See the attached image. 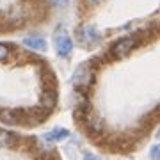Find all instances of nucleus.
<instances>
[{"label": "nucleus", "instance_id": "6", "mask_svg": "<svg viewBox=\"0 0 160 160\" xmlns=\"http://www.w3.org/2000/svg\"><path fill=\"white\" fill-rule=\"evenodd\" d=\"M16 144H18L16 133L0 128V146H2V148H12V146H16Z\"/></svg>", "mask_w": 160, "mask_h": 160}, {"label": "nucleus", "instance_id": "9", "mask_svg": "<svg viewBox=\"0 0 160 160\" xmlns=\"http://www.w3.org/2000/svg\"><path fill=\"white\" fill-rule=\"evenodd\" d=\"M158 146H153V148H151V153H149V155H151V160H158Z\"/></svg>", "mask_w": 160, "mask_h": 160}, {"label": "nucleus", "instance_id": "4", "mask_svg": "<svg viewBox=\"0 0 160 160\" xmlns=\"http://www.w3.org/2000/svg\"><path fill=\"white\" fill-rule=\"evenodd\" d=\"M92 80V71L89 68V64H82L78 69H77V73L73 77V82L77 86H89V82Z\"/></svg>", "mask_w": 160, "mask_h": 160}, {"label": "nucleus", "instance_id": "1", "mask_svg": "<svg viewBox=\"0 0 160 160\" xmlns=\"http://www.w3.org/2000/svg\"><path fill=\"white\" fill-rule=\"evenodd\" d=\"M53 43H55V50L61 57H68L71 50H73V39L69 38V34L66 30L59 29L53 36Z\"/></svg>", "mask_w": 160, "mask_h": 160}, {"label": "nucleus", "instance_id": "5", "mask_svg": "<svg viewBox=\"0 0 160 160\" xmlns=\"http://www.w3.org/2000/svg\"><path fill=\"white\" fill-rule=\"evenodd\" d=\"M23 43H25V46H29V48H32V50H38V52H45L46 50V39L45 38H41V36H27L25 39H23Z\"/></svg>", "mask_w": 160, "mask_h": 160}, {"label": "nucleus", "instance_id": "11", "mask_svg": "<svg viewBox=\"0 0 160 160\" xmlns=\"http://www.w3.org/2000/svg\"><path fill=\"white\" fill-rule=\"evenodd\" d=\"M69 0H53V4H57V6H68Z\"/></svg>", "mask_w": 160, "mask_h": 160}, {"label": "nucleus", "instance_id": "8", "mask_svg": "<svg viewBox=\"0 0 160 160\" xmlns=\"http://www.w3.org/2000/svg\"><path fill=\"white\" fill-rule=\"evenodd\" d=\"M9 53H11V48L7 45H4V43H0V62L6 61V59L9 57Z\"/></svg>", "mask_w": 160, "mask_h": 160}, {"label": "nucleus", "instance_id": "7", "mask_svg": "<svg viewBox=\"0 0 160 160\" xmlns=\"http://www.w3.org/2000/svg\"><path fill=\"white\" fill-rule=\"evenodd\" d=\"M66 137H69V132L66 128H53L45 133V141H48V142H61Z\"/></svg>", "mask_w": 160, "mask_h": 160}, {"label": "nucleus", "instance_id": "12", "mask_svg": "<svg viewBox=\"0 0 160 160\" xmlns=\"http://www.w3.org/2000/svg\"><path fill=\"white\" fill-rule=\"evenodd\" d=\"M89 4H98V2H102V0H87Z\"/></svg>", "mask_w": 160, "mask_h": 160}, {"label": "nucleus", "instance_id": "10", "mask_svg": "<svg viewBox=\"0 0 160 160\" xmlns=\"http://www.w3.org/2000/svg\"><path fill=\"white\" fill-rule=\"evenodd\" d=\"M84 160H103V158H100V157H96V155H92V153H86L84 155Z\"/></svg>", "mask_w": 160, "mask_h": 160}, {"label": "nucleus", "instance_id": "2", "mask_svg": "<svg viewBox=\"0 0 160 160\" xmlns=\"http://www.w3.org/2000/svg\"><path fill=\"white\" fill-rule=\"evenodd\" d=\"M137 38L135 36H128V38H123V39L116 41L114 45H112V55L114 57H125V55H128L132 52V48L137 45Z\"/></svg>", "mask_w": 160, "mask_h": 160}, {"label": "nucleus", "instance_id": "3", "mask_svg": "<svg viewBox=\"0 0 160 160\" xmlns=\"http://www.w3.org/2000/svg\"><path fill=\"white\" fill-rule=\"evenodd\" d=\"M78 39L84 45H98L100 43V34L94 27H82L78 32Z\"/></svg>", "mask_w": 160, "mask_h": 160}]
</instances>
